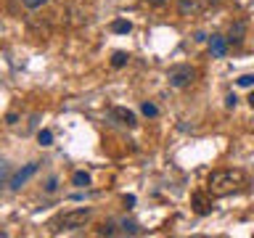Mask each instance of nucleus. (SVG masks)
Instances as JSON below:
<instances>
[{
    "label": "nucleus",
    "mask_w": 254,
    "mask_h": 238,
    "mask_svg": "<svg viewBox=\"0 0 254 238\" xmlns=\"http://www.w3.org/2000/svg\"><path fill=\"white\" fill-rule=\"evenodd\" d=\"M37 143L40 146H53V132L51 130H40L37 132Z\"/></svg>",
    "instance_id": "12"
},
{
    "label": "nucleus",
    "mask_w": 254,
    "mask_h": 238,
    "mask_svg": "<svg viewBox=\"0 0 254 238\" xmlns=\"http://www.w3.org/2000/svg\"><path fill=\"white\" fill-rule=\"evenodd\" d=\"M140 111H143V114H146V117H156V114H159V109H156V106H154V103H151V101H143Z\"/></svg>",
    "instance_id": "13"
},
{
    "label": "nucleus",
    "mask_w": 254,
    "mask_h": 238,
    "mask_svg": "<svg viewBox=\"0 0 254 238\" xmlns=\"http://www.w3.org/2000/svg\"><path fill=\"white\" fill-rule=\"evenodd\" d=\"M101 233H106V236H111V233H114V228H111V225H103V228H101Z\"/></svg>",
    "instance_id": "17"
},
{
    "label": "nucleus",
    "mask_w": 254,
    "mask_h": 238,
    "mask_svg": "<svg viewBox=\"0 0 254 238\" xmlns=\"http://www.w3.org/2000/svg\"><path fill=\"white\" fill-rule=\"evenodd\" d=\"M244 175L236 172V170H220V172H212L209 180H206V188H209L212 196H228L241 185Z\"/></svg>",
    "instance_id": "1"
},
{
    "label": "nucleus",
    "mask_w": 254,
    "mask_h": 238,
    "mask_svg": "<svg viewBox=\"0 0 254 238\" xmlns=\"http://www.w3.org/2000/svg\"><path fill=\"white\" fill-rule=\"evenodd\" d=\"M167 79H170L172 87H178V90H183V87L193 85L196 82V69L188 66V63H180V66H172L170 74H167Z\"/></svg>",
    "instance_id": "2"
},
{
    "label": "nucleus",
    "mask_w": 254,
    "mask_h": 238,
    "mask_svg": "<svg viewBox=\"0 0 254 238\" xmlns=\"http://www.w3.org/2000/svg\"><path fill=\"white\" fill-rule=\"evenodd\" d=\"M71 182H74L77 188H87V185H90V175H87V172H74V175H71Z\"/></svg>",
    "instance_id": "9"
},
{
    "label": "nucleus",
    "mask_w": 254,
    "mask_h": 238,
    "mask_svg": "<svg viewBox=\"0 0 254 238\" xmlns=\"http://www.w3.org/2000/svg\"><path fill=\"white\" fill-rule=\"evenodd\" d=\"M114 119H119V124H127V127H135V124H138V117H135L130 109H122V106L114 109Z\"/></svg>",
    "instance_id": "7"
},
{
    "label": "nucleus",
    "mask_w": 254,
    "mask_h": 238,
    "mask_svg": "<svg viewBox=\"0 0 254 238\" xmlns=\"http://www.w3.org/2000/svg\"><path fill=\"white\" fill-rule=\"evenodd\" d=\"M127 61H130V56H127V53H122V51L111 56V66H114V69H122V66H125Z\"/></svg>",
    "instance_id": "11"
},
{
    "label": "nucleus",
    "mask_w": 254,
    "mask_h": 238,
    "mask_svg": "<svg viewBox=\"0 0 254 238\" xmlns=\"http://www.w3.org/2000/svg\"><path fill=\"white\" fill-rule=\"evenodd\" d=\"M209 3H217V0H209Z\"/></svg>",
    "instance_id": "20"
},
{
    "label": "nucleus",
    "mask_w": 254,
    "mask_h": 238,
    "mask_svg": "<svg viewBox=\"0 0 254 238\" xmlns=\"http://www.w3.org/2000/svg\"><path fill=\"white\" fill-rule=\"evenodd\" d=\"M146 3H148V5H164L167 0H146Z\"/></svg>",
    "instance_id": "18"
},
{
    "label": "nucleus",
    "mask_w": 254,
    "mask_h": 238,
    "mask_svg": "<svg viewBox=\"0 0 254 238\" xmlns=\"http://www.w3.org/2000/svg\"><path fill=\"white\" fill-rule=\"evenodd\" d=\"M35 172H37V164H35V162H32V164H27L24 170H19V172H16L13 178H11V188H13V190H19V188H21L24 182H27V180H29Z\"/></svg>",
    "instance_id": "4"
},
{
    "label": "nucleus",
    "mask_w": 254,
    "mask_h": 238,
    "mask_svg": "<svg viewBox=\"0 0 254 238\" xmlns=\"http://www.w3.org/2000/svg\"><path fill=\"white\" fill-rule=\"evenodd\" d=\"M130 29H132V24L125 21V19H117L114 24H111V32H117V35H127Z\"/></svg>",
    "instance_id": "10"
},
{
    "label": "nucleus",
    "mask_w": 254,
    "mask_h": 238,
    "mask_svg": "<svg viewBox=\"0 0 254 238\" xmlns=\"http://www.w3.org/2000/svg\"><path fill=\"white\" fill-rule=\"evenodd\" d=\"M236 82H238V87H254V74H241Z\"/></svg>",
    "instance_id": "14"
},
{
    "label": "nucleus",
    "mask_w": 254,
    "mask_h": 238,
    "mask_svg": "<svg viewBox=\"0 0 254 238\" xmlns=\"http://www.w3.org/2000/svg\"><path fill=\"white\" fill-rule=\"evenodd\" d=\"M87 220H90V209H71L61 217V228L74 230V228H82Z\"/></svg>",
    "instance_id": "3"
},
{
    "label": "nucleus",
    "mask_w": 254,
    "mask_h": 238,
    "mask_svg": "<svg viewBox=\"0 0 254 238\" xmlns=\"http://www.w3.org/2000/svg\"><path fill=\"white\" fill-rule=\"evenodd\" d=\"M236 103H238V98H236L233 93H230L228 98H225V106H228V109H236Z\"/></svg>",
    "instance_id": "16"
},
{
    "label": "nucleus",
    "mask_w": 254,
    "mask_h": 238,
    "mask_svg": "<svg viewBox=\"0 0 254 238\" xmlns=\"http://www.w3.org/2000/svg\"><path fill=\"white\" fill-rule=\"evenodd\" d=\"M48 3V0H24V5H27V8H43Z\"/></svg>",
    "instance_id": "15"
},
{
    "label": "nucleus",
    "mask_w": 254,
    "mask_h": 238,
    "mask_svg": "<svg viewBox=\"0 0 254 238\" xmlns=\"http://www.w3.org/2000/svg\"><path fill=\"white\" fill-rule=\"evenodd\" d=\"M249 106L254 109V90H252V95H249Z\"/></svg>",
    "instance_id": "19"
},
{
    "label": "nucleus",
    "mask_w": 254,
    "mask_h": 238,
    "mask_svg": "<svg viewBox=\"0 0 254 238\" xmlns=\"http://www.w3.org/2000/svg\"><path fill=\"white\" fill-rule=\"evenodd\" d=\"M193 209H196V214H209V209H212L209 198L201 196V193H196L193 196Z\"/></svg>",
    "instance_id": "8"
},
{
    "label": "nucleus",
    "mask_w": 254,
    "mask_h": 238,
    "mask_svg": "<svg viewBox=\"0 0 254 238\" xmlns=\"http://www.w3.org/2000/svg\"><path fill=\"white\" fill-rule=\"evenodd\" d=\"M209 51H212V56L222 59V56L228 53V37H222V35H212V37H209Z\"/></svg>",
    "instance_id": "5"
},
{
    "label": "nucleus",
    "mask_w": 254,
    "mask_h": 238,
    "mask_svg": "<svg viewBox=\"0 0 254 238\" xmlns=\"http://www.w3.org/2000/svg\"><path fill=\"white\" fill-rule=\"evenodd\" d=\"M246 35V24L244 21H236V24H230V32H228V45H238L244 40Z\"/></svg>",
    "instance_id": "6"
}]
</instances>
